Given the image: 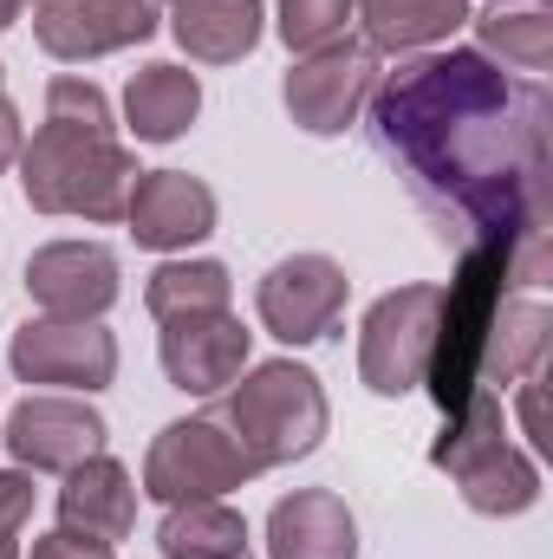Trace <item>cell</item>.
<instances>
[{
    "label": "cell",
    "mask_w": 553,
    "mask_h": 559,
    "mask_svg": "<svg viewBox=\"0 0 553 559\" xmlns=\"http://www.w3.org/2000/svg\"><path fill=\"white\" fill-rule=\"evenodd\" d=\"M365 111L378 150L443 235L553 254V105L541 79H521L475 46H430L398 72H378Z\"/></svg>",
    "instance_id": "6da1fadb"
},
{
    "label": "cell",
    "mask_w": 553,
    "mask_h": 559,
    "mask_svg": "<svg viewBox=\"0 0 553 559\" xmlns=\"http://www.w3.org/2000/svg\"><path fill=\"white\" fill-rule=\"evenodd\" d=\"M548 267L553 254H521V248H502V241H469L462 248L456 280L443 286V306H436V345H430V371H423V391L436 397L443 417H456L482 391V352H489L502 299L548 286Z\"/></svg>",
    "instance_id": "7a4b0ae2"
},
{
    "label": "cell",
    "mask_w": 553,
    "mask_h": 559,
    "mask_svg": "<svg viewBox=\"0 0 553 559\" xmlns=\"http://www.w3.org/2000/svg\"><path fill=\"white\" fill-rule=\"evenodd\" d=\"M20 195L33 215H72V222H125V202L138 189V156L118 138L79 131V124H39L20 143Z\"/></svg>",
    "instance_id": "3957f363"
},
{
    "label": "cell",
    "mask_w": 553,
    "mask_h": 559,
    "mask_svg": "<svg viewBox=\"0 0 553 559\" xmlns=\"http://www.w3.org/2000/svg\"><path fill=\"white\" fill-rule=\"evenodd\" d=\"M430 462L489 521H515L541 501V462L508 442V417H502L495 391H475L456 417H443V436L430 442Z\"/></svg>",
    "instance_id": "277c9868"
},
{
    "label": "cell",
    "mask_w": 553,
    "mask_h": 559,
    "mask_svg": "<svg viewBox=\"0 0 553 559\" xmlns=\"http://www.w3.org/2000/svg\"><path fill=\"white\" fill-rule=\"evenodd\" d=\"M228 429L242 436V449L255 455V468H286V462H306L319 442H326V384L293 365V358H268V365H248L235 384H228V404H222Z\"/></svg>",
    "instance_id": "5b68a950"
},
{
    "label": "cell",
    "mask_w": 553,
    "mask_h": 559,
    "mask_svg": "<svg viewBox=\"0 0 553 559\" xmlns=\"http://www.w3.org/2000/svg\"><path fill=\"white\" fill-rule=\"evenodd\" d=\"M255 475H261L255 455L242 449V436L215 411V417H183V423H163L156 429V442L143 449L138 495H150L156 508H176V501H228Z\"/></svg>",
    "instance_id": "8992f818"
},
{
    "label": "cell",
    "mask_w": 553,
    "mask_h": 559,
    "mask_svg": "<svg viewBox=\"0 0 553 559\" xmlns=\"http://www.w3.org/2000/svg\"><path fill=\"white\" fill-rule=\"evenodd\" d=\"M436 306H443L436 280H411V286H391L385 299H372V312L358 325V384L372 397L423 391L430 345H436Z\"/></svg>",
    "instance_id": "52a82bcc"
},
{
    "label": "cell",
    "mask_w": 553,
    "mask_h": 559,
    "mask_svg": "<svg viewBox=\"0 0 553 559\" xmlns=\"http://www.w3.org/2000/svg\"><path fill=\"white\" fill-rule=\"evenodd\" d=\"M7 365H13L20 384L92 397L118 378V338L105 332V319H46V312H33L26 325H13Z\"/></svg>",
    "instance_id": "ba28073f"
},
{
    "label": "cell",
    "mask_w": 553,
    "mask_h": 559,
    "mask_svg": "<svg viewBox=\"0 0 553 559\" xmlns=\"http://www.w3.org/2000/svg\"><path fill=\"white\" fill-rule=\"evenodd\" d=\"M378 72L385 66L365 39H339L326 52L293 59V72L280 79V105L306 138H345L365 118V105L378 92Z\"/></svg>",
    "instance_id": "9c48e42d"
},
{
    "label": "cell",
    "mask_w": 553,
    "mask_h": 559,
    "mask_svg": "<svg viewBox=\"0 0 553 559\" xmlns=\"http://www.w3.org/2000/svg\"><path fill=\"white\" fill-rule=\"evenodd\" d=\"M7 455L13 468L26 475H66L79 468L85 455H105L111 442V423L92 411V397H72V391H33L7 411Z\"/></svg>",
    "instance_id": "30bf717a"
},
{
    "label": "cell",
    "mask_w": 553,
    "mask_h": 559,
    "mask_svg": "<svg viewBox=\"0 0 553 559\" xmlns=\"http://www.w3.org/2000/svg\"><path fill=\"white\" fill-rule=\"evenodd\" d=\"M345 293H352V280L332 254H286L261 274L255 312L280 345H319V338H332V325L345 312Z\"/></svg>",
    "instance_id": "8fae6325"
},
{
    "label": "cell",
    "mask_w": 553,
    "mask_h": 559,
    "mask_svg": "<svg viewBox=\"0 0 553 559\" xmlns=\"http://www.w3.org/2000/svg\"><path fill=\"white\" fill-rule=\"evenodd\" d=\"M163 26L156 0H39L33 7V39L59 66H92L111 52H131Z\"/></svg>",
    "instance_id": "7c38bea8"
},
{
    "label": "cell",
    "mask_w": 553,
    "mask_h": 559,
    "mask_svg": "<svg viewBox=\"0 0 553 559\" xmlns=\"http://www.w3.org/2000/svg\"><path fill=\"white\" fill-rule=\"evenodd\" d=\"M125 293V267L105 241H46L26 261V299L46 319H105Z\"/></svg>",
    "instance_id": "4fadbf2b"
},
{
    "label": "cell",
    "mask_w": 553,
    "mask_h": 559,
    "mask_svg": "<svg viewBox=\"0 0 553 559\" xmlns=\"http://www.w3.org/2000/svg\"><path fill=\"white\" fill-rule=\"evenodd\" d=\"M215 189L189 169H138V189L125 202V228L150 254H189L196 241L215 235Z\"/></svg>",
    "instance_id": "5bb4252c"
},
{
    "label": "cell",
    "mask_w": 553,
    "mask_h": 559,
    "mask_svg": "<svg viewBox=\"0 0 553 559\" xmlns=\"http://www.w3.org/2000/svg\"><path fill=\"white\" fill-rule=\"evenodd\" d=\"M248 352H255V332L228 312H196V319H169L163 338H156V358H163V378L183 391V397H215L228 391L242 371H248Z\"/></svg>",
    "instance_id": "9a60e30c"
},
{
    "label": "cell",
    "mask_w": 553,
    "mask_h": 559,
    "mask_svg": "<svg viewBox=\"0 0 553 559\" xmlns=\"http://www.w3.org/2000/svg\"><path fill=\"white\" fill-rule=\"evenodd\" d=\"M59 527L85 534V540H105V547L131 540V527H138V475L118 455H85L59 481Z\"/></svg>",
    "instance_id": "2e32d148"
},
{
    "label": "cell",
    "mask_w": 553,
    "mask_h": 559,
    "mask_svg": "<svg viewBox=\"0 0 553 559\" xmlns=\"http://www.w3.org/2000/svg\"><path fill=\"white\" fill-rule=\"evenodd\" d=\"M268 559H358V514L332 488H293L268 514Z\"/></svg>",
    "instance_id": "e0dca14e"
},
{
    "label": "cell",
    "mask_w": 553,
    "mask_h": 559,
    "mask_svg": "<svg viewBox=\"0 0 553 559\" xmlns=\"http://www.w3.org/2000/svg\"><path fill=\"white\" fill-rule=\"evenodd\" d=\"M268 33L261 0H169V39L196 66H242Z\"/></svg>",
    "instance_id": "ac0fdd59"
},
{
    "label": "cell",
    "mask_w": 553,
    "mask_h": 559,
    "mask_svg": "<svg viewBox=\"0 0 553 559\" xmlns=\"http://www.w3.org/2000/svg\"><path fill=\"white\" fill-rule=\"evenodd\" d=\"M352 20L365 26V46L385 59H411V52H430V46H449L475 7L469 0H352Z\"/></svg>",
    "instance_id": "d6986e66"
},
{
    "label": "cell",
    "mask_w": 553,
    "mask_h": 559,
    "mask_svg": "<svg viewBox=\"0 0 553 559\" xmlns=\"http://www.w3.org/2000/svg\"><path fill=\"white\" fill-rule=\"evenodd\" d=\"M202 118V79L176 59H150L125 85V131L138 143H176Z\"/></svg>",
    "instance_id": "ffe728a7"
},
{
    "label": "cell",
    "mask_w": 553,
    "mask_h": 559,
    "mask_svg": "<svg viewBox=\"0 0 553 559\" xmlns=\"http://www.w3.org/2000/svg\"><path fill=\"white\" fill-rule=\"evenodd\" d=\"M548 345H553V312L534 299V293H508L502 312H495V332H489V352H482V391H508L521 384L528 371L548 365Z\"/></svg>",
    "instance_id": "44dd1931"
},
{
    "label": "cell",
    "mask_w": 553,
    "mask_h": 559,
    "mask_svg": "<svg viewBox=\"0 0 553 559\" xmlns=\"http://www.w3.org/2000/svg\"><path fill=\"white\" fill-rule=\"evenodd\" d=\"M469 26H475V52L495 59V66H508V72H521V79H541L553 66V13L541 0H528V7H489Z\"/></svg>",
    "instance_id": "7402d4cb"
},
{
    "label": "cell",
    "mask_w": 553,
    "mask_h": 559,
    "mask_svg": "<svg viewBox=\"0 0 553 559\" xmlns=\"http://www.w3.org/2000/svg\"><path fill=\"white\" fill-rule=\"evenodd\" d=\"M163 559H248V521L228 501H176L156 527Z\"/></svg>",
    "instance_id": "603a6c76"
},
{
    "label": "cell",
    "mask_w": 553,
    "mask_h": 559,
    "mask_svg": "<svg viewBox=\"0 0 553 559\" xmlns=\"http://www.w3.org/2000/svg\"><path fill=\"white\" fill-rule=\"evenodd\" d=\"M228 306H235V280L222 261H163L143 280V312L156 325L196 319V312H228Z\"/></svg>",
    "instance_id": "cb8c5ba5"
},
{
    "label": "cell",
    "mask_w": 553,
    "mask_h": 559,
    "mask_svg": "<svg viewBox=\"0 0 553 559\" xmlns=\"http://www.w3.org/2000/svg\"><path fill=\"white\" fill-rule=\"evenodd\" d=\"M274 13H280L274 33H280V46H286L293 59L352 39V0H280Z\"/></svg>",
    "instance_id": "d4e9b609"
},
{
    "label": "cell",
    "mask_w": 553,
    "mask_h": 559,
    "mask_svg": "<svg viewBox=\"0 0 553 559\" xmlns=\"http://www.w3.org/2000/svg\"><path fill=\"white\" fill-rule=\"evenodd\" d=\"M46 118H52V124L98 131V138H118V124H111V98H105L92 79H79V72H59V79L46 85Z\"/></svg>",
    "instance_id": "484cf974"
},
{
    "label": "cell",
    "mask_w": 553,
    "mask_h": 559,
    "mask_svg": "<svg viewBox=\"0 0 553 559\" xmlns=\"http://www.w3.org/2000/svg\"><path fill=\"white\" fill-rule=\"evenodd\" d=\"M33 475L26 468H0V559H26L20 547V534H26V521H33Z\"/></svg>",
    "instance_id": "4316f807"
},
{
    "label": "cell",
    "mask_w": 553,
    "mask_h": 559,
    "mask_svg": "<svg viewBox=\"0 0 553 559\" xmlns=\"http://www.w3.org/2000/svg\"><path fill=\"white\" fill-rule=\"evenodd\" d=\"M26 559H118V547H105V540H85V534H66V527H52V534H39Z\"/></svg>",
    "instance_id": "83f0119b"
},
{
    "label": "cell",
    "mask_w": 553,
    "mask_h": 559,
    "mask_svg": "<svg viewBox=\"0 0 553 559\" xmlns=\"http://www.w3.org/2000/svg\"><path fill=\"white\" fill-rule=\"evenodd\" d=\"M541 391H548V365L521 378V436L534 442V455H548L553 436H548V411H541Z\"/></svg>",
    "instance_id": "f1b7e54d"
},
{
    "label": "cell",
    "mask_w": 553,
    "mask_h": 559,
    "mask_svg": "<svg viewBox=\"0 0 553 559\" xmlns=\"http://www.w3.org/2000/svg\"><path fill=\"white\" fill-rule=\"evenodd\" d=\"M20 143H26V124H20V105L0 92V176L20 163Z\"/></svg>",
    "instance_id": "f546056e"
},
{
    "label": "cell",
    "mask_w": 553,
    "mask_h": 559,
    "mask_svg": "<svg viewBox=\"0 0 553 559\" xmlns=\"http://www.w3.org/2000/svg\"><path fill=\"white\" fill-rule=\"evenodd\" d=\"M26 7H33V0H0V33H7V26H20V13H26Z\"/></svg>",
    "instance_id": "4dcf8cb0"
},
{
    "label": "cell",
    "mask_w": 553,
    "mask_h": 559,
    "mask_svg": "<svg viewBox=\"0 0 553 559\" xmlns=\"http://www.w3.org/2000/svg\"><path fill=\"white\" fill-rule=\"evenodd\" d=\"M489 7H528V0H489Z\"/></svg>",
    "instance_id": "1f68e13d"
},
{
    "label": "cell",
    "mask_w": 553,
    "mask_h": 559,
    "mask_svg": "<svg viewBox=\"0 0 553 559\" xmlns=\"http://www.w3.org/2000/svg\"><path fill=\"white\" fill-rule=\"evenodd\" d=\"M0 79H7V66H0Z\"/></svg>",
    "instance_id": "d6a6232c"
}]
</instances>
